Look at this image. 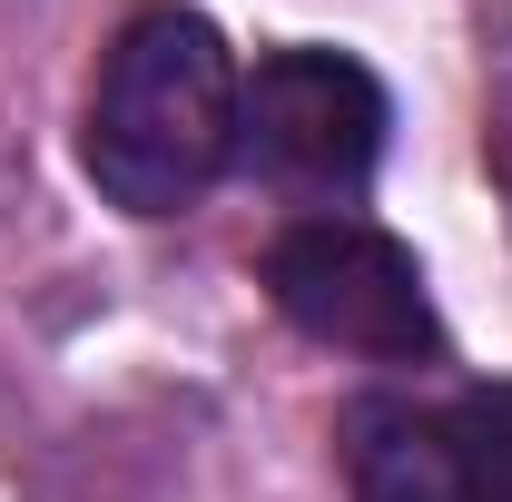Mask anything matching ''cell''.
Masks as SVG:
<instances>
[{
    "label": "cell",
    "mask_w": 512,
    "mask_h": 502,
    "mask_svg": "<svg viewBox=\"0 0 512 502\" xmlns=\"http://www.w3.org/2000/svg\"><path fill=\"white\" fill-rule=\"evenodd\" d=\"M345 483H355V502H493L483 463L453 434V414L404 404V394L345 404Z\"/></svg>",
    "instance_id": "cell-4"
},
{
    "label": "cell",
    "mask_w": 512,
    "mask_h": 502,
    "mask_svg": "<svg viewBox=\"0 0 512 502\" xmlns=\"http://www.w3.org/2000/svg\"><path fill=\"white\" fill-rule=\"evenodd\" d=\"M79 158H89L99 197L128 217H178L227 178V158H237V60H227L207 10H178V0L128 10V30L99 60V89H89Z\"/></svg>",
    "instance_id": "cell-1"
},
{
    "label": "cell",
    "mask_w": 512,
    "mask_h": 502,
    "mask_svg": "<svg viewBox=\"0 0 512 502\" xmlns=\"http://www.w3.org/2000/svg\"><path fill=\"white\" fill-rule=\"evenodd\" d=\"M444 414H453V434H463V453L483 463L493 502H512V384H473V394H453Z\"/></svg>",
    "instance_id": "cell-5"
},
{
    "label": "cell",
    "mask_w": 512,
    "mask_h": 502,
    "mask_svg": "<svg viewBox=\"0 0 512 502\" xmlns=\"http://www.w3.org/2000/svg\"><path fill=\"white\" fill-rule=\"evenodd\" d=\"M266 296L286 325H306L316 345L375 355V365H424L444 355V325L424 296V266L365 217H306L266 247Z\"/></svg>",
    "instance_id": "cell-2"
},
{
    "label": "cell",
    "mask_w": 512,
    "mask_h": 502,
    "mask_svg": "<svg viewBox=\"0 0 512 502\" xmlns=\"http://www.w3.org/2000/svg\"><path fill=\"white\" fill-rule=\"evenodd\" d=\"M237 148L276 188L345 197L384 158V89L345 50H266L256 79H237Z\"/></svg>",
    "instance_id": "cell-3"
}]
</instances>
